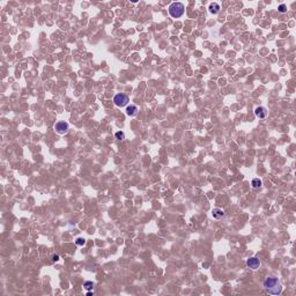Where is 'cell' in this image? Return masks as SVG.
<instances>
[{"label":"cell","instance_id":"cell-11","mask_svg":"<svg viewBox=\"0 0 296 296\" xmlns=\"http://www.w3.org/2000/svg\"><path fill=\"white\" fill-rule=\"evenodd\" d=\"M92 287H94V283H92V281H86V282L83 283V288H85L86 290H92Z\"/></svg>","mask_w":296,"mask_h":296},{"label":"cell","instance_id":"cell-1","mask_svg":"<svg viewBox=\"0 0 296 296\" xmlns=\"http://www.w3.org/2000/svg\"><path fill=\"white\" fill-rule=\"evenodd\" d=\"M264 289L271 295H280L282 292V287L277 278H267L264 281Z\"/></svg>","mask_w":296,"mask_h":296},{"label":"cell","instance_id":"cell-14","mask_svg":"<svg viewBox=\"0 0 296 296\" xmlns=\"http://www.w3.org/2000/svg\"><path fill=\"white\" fill-rule=\"evenodd\" d=\"M75 243H76V245H85L86 240L85 238H78V240H75Z\"/></svg>","mask_w":296,"mask_h":296},{"label":"cell","instance_id":"cell-6","mask_svg":"<svg viewBox=\"0 0 296 296\" xmlns=\"http://www.w3.org/2000/svg\"><path fill=\"white\" fill-rule=\"evenodd\" d=\"M255 115H256V117L259 118V119H265V118L267 117V109L264 108V107H258V108H256V110H255Z\"/></svg>","mask_w":296,"mask_h":296},{"label":"cell","instance_id":"cell-12","mask_svg":"<svg viewBox=\"0 0 296 296\" xmlns=\"http://www.w3.org/2000/svg\"><path fill=\"white\" fill-rule=\"evenodd\" d=\"M115 137H116V139H118V140H124V139H125V134H124V132H122V131L116 132Z\"/></svg>","mask_w":296,"mask_h":296},{"label":"cell","instance_id":"cell-7","mask_svg":"<svg viewBox=\"0 0 296 296\" xmlns=\"http://www.w3.org/2000/svg\"><path fill=\"white\" fill-rule=\"evenodd\" d=\"M212 215H213V218L214 219H221V218H223L224 216V212L222 211V209H220V208H214L213 211H212Z\"/></svg>","mask_w":296,"mask_h":296},{"label":"cell","instance_id":"cell-8","mask_svg":"<svg viewBox=\"0 0 296 296\" xmlns=\"http://www.w3.org/2000/svg\"><path fill=\"white\" fill-rule=\"evenodd\" d=\"M208 9H209V12L212 13V14H218L219 12H220V5L219 4H216V2H212L211 5H209V7H208Z\"/></svg>","mask_w":296,"mask_h":296},{"label":"cell","instance_id":"cell-4","mask_svg":"<svg viewBox=\"0 0 296 296\" xmlns=\"http://www.w3.org/2000/svg\"><path fill=\"white\" fill-rule=\"evenodd\" d=\"M55 129L57 131V133L59 134H65L68 130V124L65 123V122H58L57 124L55 125Z\"/></svg>","mask_w":296,"mask_h":296},{"label":"cell","instance_id":"cell-9","mask_svg":"<svg viewBox=\"0 0 296 296\" xmlns=\"http://www.w3.org/2000/svg\"><path fill=\"white\" fill-rule=\"evenodd\" d=\"M126 113L131 116V117H134L137 113H138V108H137V105H129L127 108H126Z\"/></svg>","mask_w":296,"mask_h":296},{"label":"cell","instance_id":"cell-5","mask_svg":"<svg viewBox=\"0 0 296 296\" xmlns=\"http://www.w3.org/2000/svg\"><path fill=\"white\" fill-rule=\"evenodd\" d=\"M246 265H248V267L251 268V270H257V268H259V266H260V260H259L257 257L249 258L246 260Z\"/></svg>","mask_w":296,"mask_h":296},{"label":"cell","instance_id":"cell-3","mask_svg":"<svg viewBox=\"0 0 296 296\" xmlns=\"http://www.w3.org/2000/svg\"><path fill=\"white\" fill-rule=\"evenodd\" d=\"M130 98L129 96L126 95V94H116L115 95V97H113V102H115V104L117 105V107H125V105H127V103H129Z\"/></svg>","mask_w":296,"mask_h":296},{"label":"cell","instance_id":"cell-16","mask_svg":"<svg viewBox=\"0 0 296 296\" xmlns=\"http://www.w3.org/2000/svg\"><path fill=\"white\" fill-rule=\"evenodd\" d=\"M92 295H94V293H92V292H89V290H88V293H87V296H92Z\"/></svg>","mask_w":296,"mask_h":296},{"label":"cell","instance_id":"cell-15","mask_svg":"<svg viewBox=\"0 0 296 296\" xmlns=\"http://www.w3.org/2000/svg\"><path fill=\"white\" fill-rule=\"evenodd\" d=\"M52 258H53V260H55V261H57V260H59V256H58V255H55V256H53Z\"/></svg>","mask_w":296,"mask_h":296},{"label":"cell","instance_id":"cell-10","mask_svg":"<svg viewBox=\"0 0 296 296\" xmlns=\"http://www.w3.org/2000/svg\"><path fill=\"white\" fill-rule=\"evenodd\" d=\"M251 185H252L253 189H259L261 186V181L259 178H253L252 182H251Z\"/></svg>","mask_w":296,"mask_h":296},{"label":"cell","instance_id":"cell-2","mask_svg":"<svg viewBox=\"0 0 296 296\" xmlns=\"http://www.w3.org/2000/svg\"><path fill=\"white\" fill-rule=\"evenodd\" d=\"M185 6L182 2H172L169 7V14L171 18H178L184 14Z\"/></svg>","mask_w":296,"mask_h":296},{"label":"cell","instance_id":"cell-13","mask_svg":"<svg viewBox=\"0 0 296 296\" xmlns=\"http://www.w3.org/2000/svg\"><path fill=\"white\" fill-rule=\"evenodd\" d=\"M278 11H279L280 13H286V12H287V6H286L285 4H281V5L278 7Z\"/></svg>","mask_w":296,"mask_h":296}]
</instances>
